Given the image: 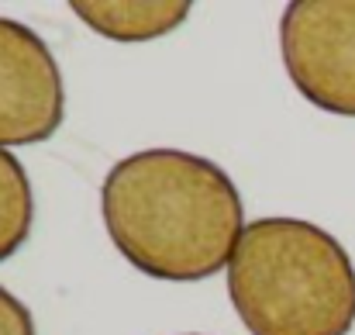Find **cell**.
I'll return each instance as SVG.
<instances>
[{
    "mask_svg": "<svg viewBox=\"0 0 355 335\" xmlns=\"http://www.w3.org/2000/svg\"><path fill=\"white\" fill-rule=\"evenodd\" d=\"M104 228L145 277L193 284L232 266L245 231L235 180L214 159L183 149H141L101 183Z\"/></svg>",
    "mask_w": 355,
    "mask_h": 335,
    "instance_id": "cell-1",
    "label": "cell"
},
{
    "mask_svg": "<svg viewBox=\"0 0 355 335\" xmlns=\"http://www.w3.org/2000/svg\"><path fill=\"white\" fill-rule=\"evenodd\" d=\"M228 297L248 335H349L355 266L345 245L304 218L245 224Z\"/></svg>",
    "mask_w": 355,
    "mask_h": 335,
    "instance_id": "cell-2",
    "label": "cell"
},
{
    "mask_svg": "<svg viewBox=\"0 0 355 335\" xmlns=\"http://www.w3.org/2000/svg\"><path fill=\"white\" fill-rule=\"evenodd\" d=\"M293 87L321 111L355 117V0H293L279 17Z\"/></svg>",
    "mask_w": 355,
    "mask_h": 335,
    "instance_id": "cell-3",
    "label": "cell"
},
{
    "mask_svg": "<svg viewBox=\"0 0 355 335\" xmlns=\"http://www.w3.org/2000/svg\"><path fill=\"white\" fill-rule=\"evenodd\" d=\"M66 121L62 70L35 28L0 17V149L49 142Z\"/></svg>",
    "mask_w": 355,
    "mask_h": 335,
    "instance_id": "cell-4",
    "label": "cell"
},
{
    "mask_svg": "<svg viewBox=\"0 0 355 335\" xmlns=\"http://www.w3.org/2000/svg\"><path fill=\"white\" fill-rule=\"evenodd\" d=\"M73 14L121 45H145L176 31L190 17L187 0H76Z\"/></svg>",
    "mask_w": 355,
    "mask_h": 335,
    "instance_id": "cell-5",
    "label": "cell"
},
{
    "mask_svg": "<svg viewBox=\"0 0 355 335\" xmlns=\"http://www.w3.org/2000/svg\"><path fill=\"white\" fill-rule=\"evenodd\" d=\"M35 228V190L17 156L0 149V263H7Z\"/></svg>",
    "mask_w": 355,
    "mask_h": 335,
    "instance_id": "cell-6",
    "label": "cell"
},
{
    "mask_svg": "<svg viewBox=\"0 0 355 335\" xmlns=\"http://www.w3.org/2000/svg\"><path fill=\"white\" fill-rule=\"evenodd\" d=\"M0 335H38L35 332V315L7 287H0Z\"/></svg>",
    "mask_w": 355,
    "mask_h": 335,
    "instance_id": "cell-7",
    "label": "cell"
}]
</instances>
